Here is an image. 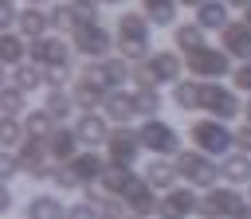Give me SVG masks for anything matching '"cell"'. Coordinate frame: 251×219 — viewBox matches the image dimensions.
I'll list each match as a JSON object with an SVG mask.
<instances>
[{
  "label": "cell",
  "mask_w": 251,
  "mask_h": 219,
  "mask_svg": "<svg viewBox=\"0 0 251 219\" xmlns=\"http://www.w3.org/2000/svg\"><path fill=\"white\" fill-rule=\"evenodd\" d=\"M114 47H118L122 59L141 63V59L153 51V23H149V16L126 8V12L118 16V23H114Z\"/></svg>",
  "instance_id": "6da1fadb"
},
{
  "label": "cell",
  "mask_w": 251,
  "mask_h": 219,
  "mask_svg": "<svg viewBox=\"0 0 251 219\" xmlns=\"http://www.w3.org/2000/svg\"><path fill=\"white\" fill-rule=\"evenodd\" d=\"M184 78V55L180 51H149L141 63H133L137 86H173Z\"/></svg>",
  "instance_id": "7a4b0ae2"
},
{
  "label": "cell",
  "mask_w": 251,
  "mask_h": 219,
  "mask_svg": "<svg viewBox=\"0 0 251 219\" xmlns=\"http://www.w3.org/2000/svg\"><path fill=\"white\" fill-rule=\"evenodd\" d=\"M188 145L220 160V156H227V153L235 149V129H227V121L204 113V117H196V121L188 125Z\"/></svg>",
  "instance_id": "3957f363"
},
{
  "label": "cell",
  "mask_w": 251,
  "mask_h": 219,
  "mask_svg": "<svg viewBox=\"0 0 251 219\" xmlns=\"http://www.w3.org/2000/svg\"><path fill=\"white\" fill-rule=\"evenodd\" d=\"M176 172H180V184H192L196 192H208L212 184H220V160L216 156H208V153H200V149H180L176 156Z\"/></svg>",
  "instance_id": "277c9868"
},
{
  "label": "cell",
  "mask_w": 251,
  "mask_h": 219,
  "mask_svg": "<svg viewBox=\"0 0 251 219\" xmlns=\"http://www.w3.org/2000/svg\"><path fill=\"white\" fill-rule=\"evenodd\" d=\"M196 113H208V117H220V121L239 117V113H243L239 90H235V86H220L216 78H200V102H196Z\"/></svg>",
  "instance_id": "5b68a950"
},
{
  "label": "cell",
  "mask_w": 251,
  "mask_h": 219,
  "mask_svg": "<svg viewBox=\"0 0 251 219\" xmlns=\"http://www.w3.org/2000/svg\"><path fill=\"white\" fill-rule=\"evenodd\" d=\"M184 70L192 74V78H231V70H235V59L224 51V47H192V51H184Z\"/></svg>",
  "instance_id": "8992f818"
},
{
  "label": "cell",
  "mask_w": 251,
  "mask_h": 219,
  "mask_svg": "<svg viewBox=\"0 0 251 219\" xmlns=\"http://www.w3.org/2000/svg\"><path fill=\"white\" fill-rule=\"evenodd\" d=\"M137 137H141V149L145 153H153V156H176L184 145V137H180V129L176 125H169L165 117H145L141 125H137Z\"/></svg>",
  "instance_id": "52a82bcc"
},
{
  "label": "cell",
  "mask_w": 251,
  "mask_h": 219,
  "mask_svg": "<svg viewBox=\"0 0 251 219\" xmlns=\"http://www.w3.org/2000/svg\"><path fill=\"white\" fill-rule=\"evenodd\" d=\"M71 47L82 59H106L114 47V31L102 20H78V27L71 31Z\"/></svg>",
  "instance_id": "ba28073f"
},
{
  "label": "cell",
  "mask_w": 251,
  "mask_h": 219,
  "mask_svg": "<svg viewBox=\"0 0 251 219\" xmlns=\"http://www.w3.org/2000/svg\"><path fill=\"white\" fill-rule=\"evenodd\" d=\"M27 59L39 63L43 70H51V66H75V47H71L67 35L47 31L39 39H27Z\"/></svg>",
  "instance_id": "9c48e42d"
},
{
  "label": "cell",
  "mask_w": 251,
  "mask_h": 219,
  "mask_svg": "<svg viewBox=\"0 0 251 219\" xmlns=\"http://www.w3.org/2000/svg\"><path fill=\"white\" fill-rule=\"evenodd\" d=\"M243 199H247V196H243L239 188H231V184H212L208 192H200L196 215H200V219H231Z\"/></svg>",
  "instance_id": "30bf717a"
},
{
  "label": "cell",
  "mask_w": 251,
  "mask_h": 219,
  "mask_svg": "<svg viewBox=\"0 0 251 219\" xmlns=\"http://www.w3.org/2000/svg\"><path fill=\"white\" fill-rule=\"evenodd\" d=\"M16 160H20V176H27V180H35V184L51 180L55 160H51V153H47V141L24 137V141L16 145Z\"/></svg>",
  "instance_id": "8fae6325"
},
{
  "label": "cell",
  "mask_w": 251,
  "mask_h": 219,
  "mask_svg": "<svg viewBox=\"0 0 251 219\" xmlns=\"http://www.w3.org/2000/svg\"><path fill=\"white\" fill-rule=\"evenodd\" d=\"M102 149H106V164H122V168H133V164H137V156L145 153V149H141L137 129H129V125H114Z\"/></svg>",
  "instance_id": "7c38bea8"
},
{
  "label": "cell",
  "mask_w": 251,
  "mask_h": 219,
  "mask_svg": "<svg viewBox=\"0 0 251 219\" xmlns=\"http://www.w3.org/2000/svg\"><path fill=\"white\" fill-rule=\"evenodd\" d=\"M196 203H200V192L192 184H176V188L161 192L157 219H192L196 215Z\"/></svg>",
  "instance_id": "4fadbf2b"
},
{
  "label": "cell",
  "mask_w": 251,
  "mask_h": 219,
  "mask_svg": "<svg viewBox=\"0 0 251 219\" xmlns=\"http://www.w3.org/2000/svg\"><path fill=\"white\" fill-rule=\"evenodd\" d=\"M122 203L129 215H157V203H161V192L145 180V176H133L122 192Z\"/></svg>",
  "instance_id": "5bb4252c"
},
{
  "label": "cell",
  "mask_w": 251,
  "mask_h": 219,
  "mask_svg": "<svg viewBox=\"0 0 251 219\" xmlns=\"http://www.w3.org/2000/svg\"><path fill=\"white\" fill-rule=\"evenodd\" d=\"M110 117L102 113V110H82L78 113V121H75V133H78V141H82V149H102L106 145V137H110Z\"/></svg>",
  "instance_id": "9a60e30c"
},
{
  "label": "cell",
  "mask_w": 251,
  "mask_h": 219,
  "mask_svg": "<svg viewBox=\"0 0 251 219\" xmlns=\"http://www.w3.org/2000/svg\"><path fill=\"white\" fill-rule=\"evenodd\" d=\"M220 47L235 59V63H247L251 59V27L243 20H231L224 31H220Z\"/></svg>",
  "instance_id": "2e32d148"
},
{
  "label": "cell",
  "mask_w": 251,
  "mask_h": 219,
  "mask_svg": "<svg viewBox=\"0 0 251 219\" xmlns=\"http://www.w3.org/2000/svg\"><path fill=\"white\" fill-rule=\"evenodd\" d=\"M220 180L231 188H247L251 184V153L231 149L227 156H220Z\"/></svg>",
  "instance_id": "e0dca14e"
},
{
  "label": "cell",
  "mask_w": 251,
  "mask_h": 219,
  "mask_svg": "<svg viewBox=\"0 0 251 219\" xmlns=\"http://www.w3.org/2000/svg\"><path fill=\"white\" fill-rule=\"evenodd\" d=\"M67 164L75 168V176H78L82 184H98L102 172H106V153H98V149H78Z\"/></svg>",
  "instance_id": "ac0fdd59"
},
{
  "label": "cell",
  "mask_w": 251,
  "mask_h": 219,
  "mask_svg": "<svg viewBox=\"0 0 251 219\" xmlns=\"http://www.w3.org/2000/svg\"><path fill=\"white\" fill-rule=\"evenodd\" d=\"M102 113L110 117V125H129L137 117V102L129 90H110L106 102H102Z\"/></svg>",
  "instance_id": "d6986e66"
},
{
  "label": "cell",
  "mask_w": 251,
  "mask_h": 219,
  "mask_svg": "<svg viewBox=\"0 0 251 219\" xmlns=\"http://www.w3.org/2000/svg\"><path fill=\"white\" fill-rule=\"evenodd\" d=\"M78 149H82V141H78L75 125H55V133L47 137V153H51V160H55V164H67Z\"/></svg>",
  "instance_id": "ffe728a7"
},
{
  "label": "cell",
  "mask_w": 251,
  "mask_h": 219,
  "mask_svg": "<svg viewBox=\"0 0 251 219\" xmlns=\"http://www.w3.org/2000/svg\"><path fill=\"white\" fill-rule=\"evenodd\" d=\"M141 176H145L157 192H169V188L180 184V172H176V160H173V156H149V164H145Z\"/></svg>",
  "instance_id": "44dd1931"
},
{
  "label": "cell",
  "mask_w": 251,
  "mask_h": 219,
  "mask_svg": "<svg viewBox=\"0 0 251 219\" xmlns=\"http://www.w3.org/2000/svg\"><path fill=\"white\" fill-rule=\"evenodd\" d=\"M106 86L102 82H94V78H71V98H75V106L78 110H102V102H106Z\"/></svg>",
  "instance_id": "7402d4cb"
},
{
  "label": "cell",
  "mask_w": 251,
  "mask_h": 219,
  "mask_svg": "<svg viewBox=\"0 0 251 219\" xmlns=\"http://www.w3.org/2000/svg\"><path fill=\"white\" fill-rule=\"evenodd\" d=\"M24 219H67V207H63L59 196L39 192V196H31V199L24 203Z\"/></svg>",
  "instance_id": "603a6c76"
},
{
  "label": "cell",
  "mask_w": 251,
  "mask_h": 219,
  "mask_svg": "<svg viewBox=\"0 0 251 219\" xmlns=\"http://www.w3.org/2000/svg\"><path fill=\"white\" fill-rule=\"evenodd\" d=\"M16 31H20L24 39H39V35H47V31H51V27H47V12H43L39 4H24L20 16H16Z\"/></svg>",
  "instance_id": "cb8c5ba5"
},
{
  "label": "cell",
  "mask_w": 251,
  "mask_h": 219,
  "mask_svg": "<svg viewBox=\"0 0 251 219\" xmlns=\"http://www.w3.org/2000/svg\"><path fill=\"white\" fill-rule=\"evenodd\" d=\"M196 23H200L204 31H224V27L231 23V8H227L224 0H204V4L196 8Z\"/></svg>",
  "instance_id": "d4e9b609"
},
{
  "label": "cell",
  "mask_w": 251,
  "mask_h": 219,
  "mask_svg": "<svg viewBox=\"0 0 251 219\" xmlns=\"http://www.w3.org/2000/svg\"><path fill=\"white\" fill-rule=\"evenodd\" d=\"M12 82L24 90V94H35L39 86H47V70L39 66V63H31V59H24L20 66H12Z\"/></svg>",
  "instance_id": "484cf974"
},
{
  "label": "cell",
  "mask_w": 251,
  "mask_h": 219,
  "mask_svg": "<svg viewBox=\"0 0 251 219\" xmlns=\"http://www.w3.org/2000/svg\"><path fill=\"white\" fill-rule=\"evenodd\" d=\"M27 59V39L12 27V31H0V63L4 66H20Z\"/></svg>",
  "instance_id": "4316f807"
},
{
  "label": "cell",
  "mask_w": 251,
  "mask_h": 219,
  "mask_svg": "<svg viewBox=\"0 0 251 219\" xmlns=\"http://www.w3.org/2000/svg\"><path fill=\"white\" fill-rule=\"evenodd\" d=\"M208 43V31L192 20V23H173V47L184 55V51H192V47H204Z\"/></svg>",
  "instance_id": "83f0119b"
},
{
  "label": "cell",
  "mask_w": 251,
  "mask_h": 219,
  "mask_svg": "<svg viewBox=\"0 0 251 219\" xmlns=\"http://www.w3.org/2000/svg\"><path fill=\"white\" fill-rule=\"evenodd\" d=\"M47 27H51L55 35H67V39H71V31L78 27V12H75L71 4H51V8H47Z\"/></svg>",
  "instance_id": "f1b7e54d"
},
{
  "label": "cell",
  "mask_w": 251,
  "mask_h": 219,
  "mask_svg": "<svg viewBox=\"0 0 251 219\" xmlns=\"http://www.w3.org/2000/svg\"><path fill=\"white\" fill-rule=\"evenodd\" d=\"M55 125H59V121H55V117H51L43 106L24 113V133H27V137H35V141H47V137L55 133Z\"/></svg>",
  "instance_id": "f546056e"
},
{
  "label": "cell",
  "mask_w": 251,
  "mask_h": 219,
  "mask_svg": "<svg viewBox=\"0 0 251 219\" xmlns=\"http://www.w3.org/2000/svg\"><path fill=\"white\" fill-rule=\"evenodd\" d=\"M176 0H141V12L149 16L153 27H173L176 23Z\"/></svg>",
  "instance_id": "4dcf8cb0"
},
{
  "label": "cell",
  "mask_w": 251,
  "mask_h": 219,
  "mask_svg": "<svg viewBox=\"0 0 251 219\" xmlns=\"http://www.w3.org/2000/svg\"><path fill=\"white\" fill-rule=\"evenodd\" d=\"M133 102H137V117H161V110H165L161 86H137L133 90Z\"/></svg>",
  "instance_id": "1f68e13d"
},
{
  "label": "cell",
  "mask_w": 251,
  "mask_h": 219,
  "mask_svg": "<svg viewBox=\"0 0 251 219\" xmlns=\"http://www.w3.org/2000/svg\"><path fill=\"white\" fill-rule=\"evenodd\" d=\"M43 110H47V113H51V117L63 125V121H67V117H71L78 106H75L71 90H47V94H43Z\"/></svg>",
  "instance_id": "d6a6232c"
},
{
  "label": "cell",
  "mask_w": 251,
  "mask_h": 219,
  "mask_svg": "<svg viewBox=\"0 0 251 219\" xmlns=\"http://www.w3.org/2000/svg\"><path fill=\"white\" fill-rule=\"evenodd\" d=\"M133 176H137L133 168H122V164H106V172H102V180H98V184H102V192H110V196H122V192H126V184H129Z\"/></svg>",
  "instance_id": "836d02e7"
},
{
  "label": "cell",
  "mask_w": 251,
  "mask_h": 219,
  "mask_svg": "<svg viewBox=\"0 0 251 219\" xmlns=\"http://www.w3.org/2000/svg\"><path fill=\"white\" fill-rule=\"evenodd\" d=\"M27 110V94L16 86V82H4L0 86V113H12V117H20Z\"/></svg>",
  "instance_id": "e575fe53"
},
{
  "label": "cell",
  "mask_w": 251,
  "mask_h": 219,
  "mask_svg": "<svg viewBox=\"0 0 251 219\" xmlns=\"http://www.w3.org/2000/svg\"><path fill=\"white\" fill-rule=\"evenodd\" d=\"M24 117H12V113H0V149H16L24 141Z\"/></svg>",
  "instance_id": "d590c367"
},
{
  "label": "cell",
  "mask_w": 251,
  "mask_h": 219,
  "mask_svg": "<svg viewBox=\"0 0 251 219\" xmlns=\"http://www.w3.org/2000/svg\"><path fill=\"white\" fill-rule=\"evenodd\" d=\"M51 184H55L59 192H82V180L75 176L71 164H55V168H51Z\"/></svg>",
  "instance_id": "8d00e7d4"
},
{
  "label": "cell",
  "mask_w": 251,
  "mask_h": 219,
  "mask_svg": "<svg viewBox=\"0 0 251 219\" xmlns=\"http://www.w3.org/2000/svg\"><path fill=\"white\" fill-rule=\"evenodd\" d=\"M16 176H20V160H16V153H12V149H0V180L12 184Z\"/></svg>",
  "instance_id": "74e56055"
},
{
  "label": "cell",
  "mask_w": 251,
  "mask_h": 219,
  "mask_svg": "<svg viewBox=\"0 0 251 219\" xmlns=\"http://www.w3.org/2000/svg\"><path fill=\"white\" fill-rule=\"evenodd\" d=\"M231 86H235L239 94H251V59H247V63H235V70H231Z\"/></svg>",
  "instance_id": "f35d334b"
},
{
  "label": "cell",
  "mask_w": 251,
  "mask_h": 219,
  "mask_svg": "<svg viewBox=\"0 0 251 219\" xmlns=\"http://www.w3.org/2000/svg\"><path fill=\"white\" fill-rule=\"evenodd\" d=\"M75 12H78V20H98V12H102V0H67Z\"/></svg>",
  "instance_id": "ab89813d"
},
{
  "label": "cell",
  "mask_w": 251,
  "mask_h": 219,
  "mask_svg": "<svg viewBox=\"0 0 251 219\" xmlns=\"http://www.w3.org/2000/svg\"><path fill=\"white\" fill-rule=\"evenodd\" d=\"M16 16H20V8L12 0H0V31H12L16 27Z\"/></svg>",
  "instance_id": "60d3db41"
},
{
  "label": "cell",
  "mask_w": 251,
  "mask_h": 219,
  "mask_svg": "<svg viewBox=\"0 0 251 219\" xmlns=\"http://www.w3.org/2000/svg\"><path fill=\"white\" fill-rule=\"evenodd\" d=\"M67 219H98V207H94L90 199H82V203H71V207H67Z\"/></svg>",
  "instance_id": "b9f144b4"
},
{
  "label": "cell",
  "mask_w": 251,
  "mask_h": 219,
  "mask_svg": "<svg viewBox=\"0 0 251 219\" xmlns=\"http://www.w3.org/2000/svg\"><path fill=\"white\" fill-rule=\"evenodd\" d=\"M235 149H239V153H251V125H247V121L235 129Z\"/></svg>",
  "instance_id": "7bdbcfd3"
},
{
  "label": "cell",
  "mask_w": 251,
  "mask_h": 219,
  "mask_svg": "<svg viewBox=\"0 0 251 219\" xmlns=\"http://www.w3.org/2000/svg\"><path fill=\"white\" fill-rule=\"evenodd\" d=\"M12 207H16V196H12V188L0 180V215H8Z\"/></svg>",
  "instance_id": "ee69618b"
},
{
  "label": "cell",
  "mask_w": 251,
  "mask_h": 219,
  "mask_svg": "<svg viewBox=\"0 0 251 219\" xmlns=\"http://www.w3.org/2000/svg\"><path fill=\"white\" fill-rule=\"evenodd\" d=\"M231 219H251V199H243V203H239V211H235Z\"/></svg>",
  "instance_id": "f6af8a7d"
},
{
  "label": "cell",
  "mask_w": 251,
  "mask_h": 219,
  "mask_svg": "<svg viewBox=\"0 0 251 219\" xmlns=\"http://www.w3.org/2000/svg\"><path fill=\"white\" fill-rule=\"evenodd\" d=\"M224 4H227V8H239V12H243V8H251V0H224Z\"/></svg>",
  "instance_id": "bcb514c9"
},
{
  "label": "cell",
  "mask_w": 251,
  "mask_h": 219,
  "mask_svg": "<svg viewBox=\"0 0 251 219\" xmlns=\"http://www.w3.org/2000/svg\"><path fill=\"white\" fill-rule=\"evenodd\" d=\"M243 121L251 125V94H247V102H243Z\"/></svg>",
  "instance_id": "7dc6e473"
},
{
  "label": "cell",
  "mask_w": 251,
  "mask_h": 219,
  "mask_svg": "<svg viewBox=\"0 0 251 219\" xmlns=\"http://www.w3.org/2000/svg\"><path fill=\"white\" fill-rule=\"evenodd\" d=\"M176 4H180V8H200L204 0H176Z\"/></svg>",
  "instance_id": "c3c4849f"
},
{
  "label": "cell",
  "mask_w": 251,
  "mask_h": 219,
  "mask_svg": "<svg viewBox=\"0 0 251 219\" xmlns=\"http://www.w3.org/2000/svg\"><path fill=\"white\" fill-rule=\"evenodd\" d=\"M102 4H106V8H122L126 0H102Z\"/></svg>",
  "instance_id": "681fc988"
},
{
  "label": "cell",
  "mask_w": 251,
  "mask_h": 219,
  "mask_svg": "<svg viewBox=\"0 0 251 219\" xmlns=\"http://www.w3.org/2000/svg\"><path fill=\"white\" fill-rule=\"evenodd\" d=\"M243 23H247V27H251V8H243Z\"/></svg>",
  "instance_id": "f907efd6"
},
{
  "label": "cell",
  "mask_w": 251,
  "mask_h": 219,
  "mask_svg": "<svg viewBox=\"0 0 251 219\" xmlns=\"http://www.w3.org/2000/svg\"><path fill=\"white\" fill-rule=\"evenodd\" d=\"M24 4H39V8H43V4H51V0H24Z\"/></svg>",
  "instance_id": "816d5d0a"
},
{
  "label": "cell",
  "mask_w": 251,
  "mask_h": 219,
  "mask_svg": "<svg viewBox=\"0 0 251 219\" xmlns=\"http://www.w3.org/2000/svg\"><path fill=\"white\" fill-rule=\"evenodd\" d=\"M4 78H8V74H4V63H0V86H4Z\"/></svg>",
  "instance_id": "f5cc1de1"
},
{
  "label": "cell",
  "mask_w": 251,
  "mask_h": 219,
  "mask_svg": "<svg viewBox=\"0 0 251 219\" xmlns=\"http://www.w3.org/2000/svg\"><path fill=\"white\" fill-rule=\"evenodd\" d=\"M129 219H157V215H129Z\"/></svg>",
  "instance_id": "db71d44e"
},
{
  "label": "cell",
  "mask_w": 251,
  "mask_h": 219,
  "mask_svg": "<svg viewBox=\"0 0 251 219\" xmlns=\"http://www.w3.org/2000/svg\"><path fill=\"white\" fill-rule=\"evenodd\" d=\"M247 199H251V184H247Z\"/></svg>",
  "instance_id": "11a10c76"
}]
</instances>
